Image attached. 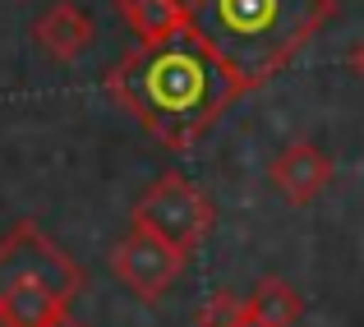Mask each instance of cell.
<instances>
[{
    "instance_id": "6da1fadb",
    "label": "cell",
    "mask_w": 364,
    "mask_h": 327,
    "mask_svg": "<svg viewBox=\"0 0 364 327\" xmlns=\"http://www.w3.org/2000/svg\"><path fill=\"white\" fill-rule=\"evenodd\" d=\"M107 97L124 115H134L161 148L189 152L231 102L245 97V88L185 23L171 37L139 42L129 55H120L107 70Z\"/></svg>"
},
{
    "instance_id": "7a4b0ae2",
    "label": "cell",
    "mask_w": 364,
    "mask_h": 327,
    "mask_svg": "<svg viewBox=\"0 0 364 327\" xmlns=\"http://www.w3.org/2000/svg\"><path fill=\"white\" fill-rule=\"evenodd\" d=\"M332 18L337 0H189V28L245 92L272 83Z\"/></svg>"
},
{
    "instance_id": "3957f363",
    "label": "cell",
    "mask_w": 364,
    "mask_h": 327,
    "mask_svg": "<svg viewBox=\"0 0 364 327\" xmlns=\"http://www.w3.org/2000/svg\"><path fill=\"white\" fill-rule=\"evenodd\" d=\"M213 221H217L213 198H208L194 180L176 176V171L152 180L139 194L134 213H129V226H143V230H152V235H161L166 245H176L180 254H194V249L203 245V235L213 230Z\"/></svg>"
},
{
    "instance_id": "277c9868",
    "label": "cell",
    "mask_w": 364,
    "mask_h": 327,
    "mask_svg": "<svg viewBox=\"0 0 364 327\" xmlns=\"http://www.w3.org/2000/svg\"><path fill=\"white\" fill-rule=\"evenodd\" d=\"M14 286H55L70 300H79L88 277L51 235L37 230V221H18L0 240V295L14 291Z\"/></svg>"
},
{
    "instance_id": "5b68a950",
    "label": "cell",
    "mask_w": 364,
    "mask_h": 327,
    "mask_svg": "<svg viewBox=\"0 0 364 327\" xmlns=\"http://www.w3.org/2000/svg\"><path fill=\"white\" fill-rule=\"evenodd\" d=\"M185 258L189 254H180V249L166 245L161 235H152V230H143V226H129V235L111 249V272H116L143 304H157L161 295L176 286V277L185 272Z\"/></svg>"
},
{
    "instance_id": "8992f818",
    "label": "cell",
    "mask_w": 364,
    "mask_h": 327,
    "mask_svg": "<svg viewBox=\"0 0 364 327\" xmlns=\"http://www.w3.org/2000/svg\"><path fill=\"white\" fill-rule=\"evenodd\" d=\"M267 180L272 189L286 198L291 208H304L332 185V157L318 148L314 139H291L267 166Z\"/></svg>"
},
{
    "instance_id": "52a82bcc",
    "label": "cell",
    "mask_w": 364,
    "mask_h": 327,
    "mask_svg": "<svg viewBox=\"0 0 364 327\" xmlns=\"http://www.w3.org/2000/svg\"><path fill=\"white\" fill-rule=\"evenodd\" d=\"M92 37H97V28H92L88 9H79L74 0H55V5L46 9V14H37V23H33V42L60 65L79 60V55L92 46Z\"/></svg>"
},
{
    "instance_id": "ba28073f",
    "label": "cell",
    "mask_w": 364,
    "mask_h": 327,
    "mask_svg": "<svg viewBox=\"0 0 364 327\" xmlns=\"http://www.w3.org/2000/svg\"><path fill=\"white\" fill-rule=\"evenodd\" d=\"M116 14L139 42H157L189 23V0H116Z\"/></svg>"
},
{
    "instance_id": "9c48e42d",
    "label": "cell",
    "mask_w": 364,
    "mask_h": 327,
    "mask_svg": "<svg viewBox=\"0 0 364 327\" xmlns=\"http://www.w3.org/2000/svg\"><path fill=\"white\" fill-rule=\"evenodd\" d=\"M245 304H249V313H258L272 327H295L304 318V295L286 277H258L254 291L245 295Z\"/></svg>"
},
{
    "instance_id": "30bf717a",
    "label": "cell",
    "mask_w": 364,
    "mask_h": 327,
    "mask_svg": "<svg viewBox=\"0 0 364 327\" xmlns=\"http://www.w3.org/2000/svg\"><path fill=\"white\" fill-rule=\"evenodd\" d=\"M245 295H235V291H217L213 300L198 309V327H235L245 318Z\"/></svg>"
},
{
    "instance_id": "8fae6325",
    "label": "cell",
    "mask_w": 364,
    "mask_h": 327,
    "mask_svg": "<svg viewBox=\"0 0 364 327\" xmlns=\"http://www.w3.org/2000/svg\"><path fill=\"white\" fill-rule=\"evenodd\" d=\"M350 70H355V74H360V79H364V42L355 46V51H350Z\"/></svg>"
},
{
    "instance_id": "7c38bea8",
    "label": "cell",
    "mask_w": 364,
    "mask_h": 327,
    "mask_svg": "<svg viewBox=\"0 0 364 327\" xmlns=\"http://www.w3.org/2000/svg\"><path fill=\"white\" fill-rule=\"evenodd\" d=\"M51 327H88V323H83V318H74V313H60V318H55Z\"/></svg>"
},
{
    "instance_id": "4fadbf2b",
    "label": "cell",
    "mask_w": 364,
    "mask_h": 327,
    "mask_svg": "<svg viewBox=\"0 0 364 327\" xmlns=\"http://www.w3.org/2000/svg\"><path fill=\"white\" fill-rule=\"evenodd\" d=\"M235 327H272V323H263V318H258V313H249V309H245V318L235 323Z\"/></svg>"
}]
</instances>
